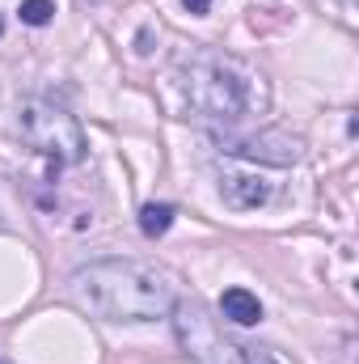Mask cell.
Wrapping results in <instances>:
<instances>
[{
	"label": "cell",
	"mask_w": 359,
	"mask_h": 364,
	"mask_svg": "<svg viewBox=\"0 0 359 364\" xmlns=\"http://www.w3.org/2000/svg\"><path fill=\"white\" fill-rule=\"evenodd\" d=\"M0 34H4V21H0Z\"/></svg>",
	"instance_id": "7c38bea8"
},
{
	"label": "cell",
	"mask_w": 359,
	"mask_h": 364,
	"mask_svg": "<svg viewBox=\"0 0 359 364\" xmlns=\"http://www.w3.org/2000/svg\"><path fill=\"white\" fill-rule=\"evenodd\" d=\"M186 4V13H194V17H203L207 9H211V0H182Z\"/></svg>",
	"instance_id": "8fae6325"
},
{
	"label": "cell",
	"mask_w": 359,
	"mask_h": 364,
	"mask_svg": "<svg viewBox=\"0 0 359 364\" xmlns=\"http://www.w3.org/2000/svg\"><path fill=\"white\" fill-rule=\"evenodd\" d=\"M220 309H224V318L237 322V326L263 322V305H258V296H254L250 288H228V292L220 296Z\"/></svg>",
	"instance_id": "52a82bcc"
},
{
	"label": "cell",
	"mask_w": 359,
	"mask_h": 364,
	"mask_svg": "<svg viewBox=\"0 0 359 364\" xmlns=\"http://www.w3.org/2000/svg\"><path fill=\"white\" fill-rule=\"evenodd\" d=\"M0 364H9V360H0Z\"/></svg>",
	"instance_id": "4fadbf2b"
},
{
	"label": "cell",
	"mask_w": 359,
	"mask_h": 364,
	"mask_svg": "<svg viewBox=\"0 0 359 364\" xmlns=\"http://www.w3.org/2000/svg\"><path fill=\"white\" fill-rule=\"evenodd\" d=\"M220 199L237 212H250V208H263L270 199V182L258 174H245V170H224L220 174Z\"/></svg>",
	"instance_id": "8992f818"
},
{
	"label": "cell",
	"mask_w": 359,
	"mask_h": 364,
	"mask_svg": "<svg viewBox=\"0 0 359 364\" xmlns=\"http://www.w3.org/2000/svg\"><path fill=\"white\" fill-rule=\"evenodd\" d=\"M21 136L34 153L51 157L55 166H77L85 161V132L77 114L51 97H26L21 102Z\"/></svg>",
	"instance_id": "3957f363"
},
{
	"label": "cell",
	"mask_w": 359,
	"mask_h": 364,
	"mask_svg": "<svg viewBox=\"0 0 359 364\" xmlns=\"http://www.w3.org/2000/svg\"><path fill=\"white\" fill-rule=\"evenodd\" d=\"M68 296L106 322H153L174 309V279L136 259H101L68 279Z\"/></svg>",
	"instance_id": "6da1fadb"
},
{
	"label": "cell",
	"mask_w": 359,
	"mask_h": 364,
	"mask_svg": "<svg viewBox=\"0 0 359 364\" xmlns=\"http://www.w3.org/2000/svg\"><path fill=\"white\" fill-rule=\"evenodd\" d=\"M21 21L26 26H47L51 17H55V0H21Z\"/></svg>",
	"instance_id": "9c48e42d"
},
{
	"label": "cell",
	"mask_w": 359,
	"mask_h": 364,
	"mask_svg": "<svg viewBox=\"0 0 359 364\" xmlns=\"http://www.w3.org/2000/svg\"><path fill=\"white\" fill-rule=\"evenodd\" d=\"M174 216H178V208L174 203H144L140 208V233L144 237H165L170 233V225H174Z\"/></svg>",
	"instance_id": "ba28073f"
},
{
	"label": "cell",
	"mask_w": 359,
	"mask_h": 364,
	"mask_svg": "<svg viewBox=\"0 0 359 364\" xmlns=\"http://www.w3.org/2000/svg\"><path fill=\"white\" fill-rule=\"evenodd\" d=\"M170 314H174V335H178L182 352L194 364H245V352L220 335V326L203 301H190V296L174 301Z\"/></svg>",
	"instance_id": "277c9868"
},
{
	"label": "cell",
	"mask_w": 359,
	"mask_h": 364,
	"mask_svg": "<svg viewBox=\"0 0 359 364\" xmlns=\"http://www.w3.org/2000/svg\"><path fill=\"white\" fill-rule=\"evenodd\" d=\"M241 352H245V364H279L267 348H241Z\"/></svg>",
	"instance_id": "30bf717a"
},
{
	"label": "cell",
	"mask_w": 359,
	"mask_h": 364,
	"mask_svg": "<svg viewBox=\"0 0 359 364\" xmlns=\"http://www.w3.org/2000/svg\"><path fill=\"white\" fill-rule=\"evenodd\" d=\"M220 153L228 157H245L258 166H296L300 161V140L287 132H216L211 136Z\"/></svg>",
	"instance_id": "5b68a950"
},
{
	"label": "cell",
	"mask_w": 359,
	"mask_h": 364,
	"mask_svg": "<svg viewBox=\"0 0 359 364\" xmlns=\"http://www.w3.org/2000/svg\"><path fill=\"white\" fill-rule=\"evenodd\" d=\"M178 85L190 110H199L211 123H241L267 106L263 77L250 64L220 51H190L178 64Z\"/></svg>",
	"instance_id": "7a4b0ae2"
}]
</instances>
